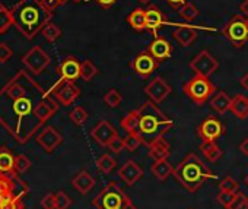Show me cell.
<instances>
[{
    "mask_svg": "<svg viewBox=\"0 0 248 209\" xmlns=\"http://www.w3.org/2000/svg\"><path fill=\"white\" fill-rule=\"evenodd\" d=\"M46 96L43 88L25 70H19L0 91V123L25 144L41 126L34 112Z\"/></svg>",
    "mask_w": 248,
    "mask_h": 209,
    "instance_id": "obj_1",
    "label": "cell"
},
{
    "mask_svg": "<svg viewBox=\"0 0 248 209\" xmlns=\"http://www.w3.org/2000/svg\"><path fill=\"white\" fill-rule=\"evenodd\" d=\"M14 27L28 40L43 31V28L51 22L53 11L48 9L43 0H19L11 9Z\"/></svg>",
    "mask_w": 248,
    "mask_h": 209,
    "instance_id": "obj_2",
    "label": "cell"
},
{
    "mask_svg": "<svg viewBox=\"0 0 248 209\" xmlns=\"http://www.w3.org/2000/svg\"><path fill=\"white\" fill-rule=\"evenodd\" d=\"M139 135L148 148L158 139L164 138V135L174 126V122L158 109L154 101H146L139 109Z\"/></svg>",
    "mask_w": 248,
    "mask_h": 209,
    "instance_id": "obj_3",
    "label": "cell"
},
{
    "mask_svg": "<svg viewBox=\"0 0 248 209\" xmlns=\"http://www.w3.org/2000/svg\"><path fill=\"white\" fill-rule=\"evenodd\" d=\"M172 176L181 183V186L190 192H197L206 180L216 178V176L207 168V165L194 154H188L175 168Z\"/></svg>",
    "mask_w": 248,
    "mask_h": 209,
    "instance_id": "obj_4",
    "label": "cell"
},
{
    "mask_svg": "<svg viewBox=\"0 0 248 209\" xmlns=\"http://www.w3.org/2000/svg\"><path fill=\"white\" fill-rule=\"evenodd\" d=\"M184 94L197 106H203V104L212 98V95L216 92V86L212 83V80L206 76L194 75L188 82L183 86Z\"/></svg>",
    "mask_w": 248,
    "mask_h": 209,
    "instance_id": "obj_5",
    "label": "cell"
},
{
    "mask_svg": "<svg viewBox=\"0 0 248 209\" xmlns=\"http://www.w3.org/2000/svg\"><path fill=\"white\" fill-rule=\"evenodd\" d=\"M129 202H132L129 196L120 189V186L115 181H111L93 199L92 205L96 209H121Z\"/></svg>",
    "mask_w": 248,
    "mask_h": 209,
    "instance_id": "obj_6",
    "label": "cell"
},
{
    "mask_svg": "<svg viewBox=\"0 0 248 209\" xmlns=\"http://www.w3.org/2000/svg\"><path fill=\"white\" fill-rule=\"evenodd\" d=\"M223 35L238 48L248 41V19L242 15L233 16L222 30Z\"/></svg>",
    "mask_w": 248,
    "mask_h": 209,
    "instance_id": "obj_7",
    "label": "cell"
},
{
    "mask_svg": "<svg viewBox=\"0 0 248 209\" xmlns=\"http://www.w3.org/2000/svg\"><path fill=\"white\" fill-rule=\"evenodd\" d=\"M22 63L31 73L40 75L50 64V56L40 46H35L31 50H28L27 54L22 57Z\"/></svg>",
    "mask_w": 248,
    "mask_h": 209,
    "instance_id": "obj_8",
    "label": "cell"
},
{
    "mask_svg": "<svg viewBox=\"0 0 248 209\" xmlns=\"http://www.w3.org/2000/svg\"><path fill=\"white\" fill-rule=\"evenodd\" d=\"M219 67V63L217 60L207 51V50H203L200 51L191 62H190V69L196 73V75H200V76H206L209 78L212 73H215Z\"/></svg>",
    "mask_w": 248,
    "mask_h": 209,
    "instance_id": "obj_9",
    "label": "cell"
},
{
    "mask_svg": "<svg viewBox=\"0 0 248 209\" xmlns=\"http://www.w3.org/2000/svg\"><path fill=\"white\" fill-rule=\"evenodd\" d=\"M158 66H159V62L151 54L149 50H146V51L138 54V56L132 60V63H130V67L133 69V72H135L138 76H140V78H148V76H151V75L158 69Z\"/></svg>",
    "mask_w": 248,
    "mask_h": 209,
    "instance_id": "obj_10",
    "label": "cell"
},
{
    "mask_svg": "<svg viewBox=\"0 0 248 209\" xmlns=\"http://www.w3.org/2000/svg\"><path fill=\"white\" fill-rule=\"evenodd\" d=\"M54 95L62 106H70L80 95V89L73 82L60 79L57 86L54 88Z\"/></svg>",
    "mask_w": 248,
    "mask_h": 209,
    "instance_id": "obj_11",
    "label": "cell"
},
{
    "mask_svg": "<svg viewBox=\"0 0 248 209\" xmlns=\"http://www.w3.org/2000/svg\"><path fill=\"white\" fill-rule=\"evenodd\" d=\"M223 133H225V129H223L222 123L216 117H213V116L207 117L197 128V135L200 136L202 141H216Z\"/></svg>",
    "mask_w": 248,
    "mask_h": 209,
    "instance_id": "obj_12",
    "label": "cell"
},
{
    "mask_svg": "<svg viewBox=\"0 0 248 209\" xmlns=\"http://www.w3.org/2000/svg\"><path fill=\"white\" fill-rule=\"evenodd\" d=\"M145 94L151 98V101H154L155 104H159L171 94V86L167 80L156 76L154 80H151L145 86Z\"/></svg>",
    "mask_w": 248,
    "mask_h": 209,
    "instance_id": "obj_13",
    "label": "cell"
},
{
    "mask_svg": "<svg viewBox=\"0 0 248 209\" xmlns=\"http://www.w3.org/2000/svg\"><path fill=\"white\" fill-rule=\"evenodd\" d=\"M117 135H118V133H117L115 128H114L109 122H107V120H101V122L91 130L92 139H93L98 145H101V146H108V145L111 144V141H112Z\"/></svg>",
    "mask_w": 248,
    "mask_h": 209,
    "instance_id": "obj_14",
    "label": "cell"
},
{
    "mask_svg": "<svg viewBox=\"0 0 248 209\" xmlns=\"http://www.w3.org/2000/svg\"><path fill=\"white\" fill-rule=\"evenodd\" d=\"M57 73L60 75V79L62 80L75 82L76 79L80 78V62L76 57H73V56H67L59 64Z\"/></svg>",
    "mask_w": 248,
    "mask_h": 209,
    "instance_id": "obj_15",
    "label": "cell"
},
{
    "mask_svg": "<svg viewBox=\"0 0 248 209\" xmlns=\"http://www.w3.org/2000/svg\"><path fill=\"white\" fill-rule=\"evenodd\" d=\"M37 142L38 145L46 151V152H53L62 142H63V136L51 126L46 128L38 136H37Z\"/></svg>",
    "mask_w": 248,
    "mask_h": 209,
    "instance_id": "obj_16",
    "label": "cell"
},
{
    "mask_svg": "<svg viewBox=\"0 0 248 209\" xmlns=\"http://www.w3.org/2000/svg\"><path fill=\"white\" fill-rule=\"evenodd\" d=\"M118 176L120 178L129 184V186H133L142 176H143V170L139 167L138 162L135 161H127L126 164H124L120 170H118Z\"/></svg>",
    "mask_w": 248,
    "mask_h": 209,
    "instance_id": "obj_17",
    "label": "cell"
},
{
    "mask_svg": "<svg viewBox=\"0 0 248 209\" xmlns=\"http://www.w3.org/2000/svg\"><path fill=\"white\" fill-rule=\"evenodd\" d=\"M151 54L158 60V62H162V60H167V59H171L172 56V48H171V44L162 38V37H155V40L151 43L149 48Z\"/></svg>",
    "mask_w": 248,
    "mask_h": 209,
    "instance_id": "obj_18",
    "label": "cell"
},
{
    "mask_svg": "<svg viewBox=\"0 0 248 209\" xmlns=\"http://www.w3.org/2000/svg\"><path fill=\"white\" fill-rule=\"evenodd\" d=\"M57 109H59V106H57V102L54 101V99H51L48 95L38 104V106L35 107V112H34V114H35V117H37V120L43 125L46 120H48L56 112H57Z\"/></svg>",
    "mask_w": 248,
    "mask_h": 209,
    "instance_id": "obj_19",
    "label": "cell"
},
{
    "mask_svg": "<svg viewBox=\"0 0 248 209\" xmlns=\"http://www.w3.org/2000/svg\"><path fill=\"white\" fill-rule=\"evenodd\" d=\"M165 16L162 11L156 6H149L146 9V28L154 32L155 37H158V30L164 25Z\"/></svg>",
    "mask_w": 248,
    "mask_h": 209,
    "instance_id": "obj_20",
    "label": "cell"
},
{
    "mask_svg": "<svg viewBox=\"0 0 248 209\" xmlns=\"http://www.w3.org/2000/svg\"><path fill=\"white\" fill-rule=\"evenodd\" d=\"M172 37L181 47H188L194 43L197 37V31L190 25H180L174 30Z\"/></svg>",
    "mask_w": 248,
    "mask_h": 209,
    "instance_id": "obj_21",
    "label": "cell"
},
{
    "mask_svg": "<svg viewBox=\"0 0 248 209\" xmlns=\"http://www.w3.org/2000/svg\"><path fill=\"white\" fill-rule=\"evenodd\" d=\"M95 183H96L95 178H93L86 170L78 173V174L73 177V180H72V186H73L79 193H82V194L89 193V192L95 187Z\"/></svg>",
    "mask_w": 248,
    "mask_h": 209,
    "instance_id": "obj_22",
    "label": "cell"
},
{
    "mask_svg": "<svg viewBox=\"0 0 248 209\" xmlns=\"http://www.w3.org/2000/svg\"><path fill=\"white\" fill-rule=\"evenodd\" d=\"M231 113L238 117L239 120H244L248 117V96L242 95V94H238L235 95V98H232V102H231Z\"/></svg>",
    "mask_w": 248,
    "mask_h": 209,
    "instance_id": "obj_23",
    "label": "cell"
},
{
    "mask_svg": "<svg viewBox=\"0 0 248 209\" xmlns=\"http://www.w3.org/2000/svg\"><path fill=\"white\" fill-rule=\"evenodd\" d=\"M170 155H171V148H170V144L164 138L158 139L149 146V157L155 161L168 160Z\"/></svg>",
    "mask_w": 248,
    "mask_h": 209,
    "instance_id": "obj_24",
    "label": "cell"
},
{
    "mask_svg": "<svg viewBox=\"0 0 248 209\" xmlns=\"http://www.w3.org/2000/svg\"><path fill=\"white\" fill-rule=\"evenodd\" d=\"M231 102H232V98H231L226 92L220 91V92H216V94L212 96V99H210V106H212V109H213L216 113L225 114V113L231 109Z\"/></svg>",
    "mask_w": 248,
    "mask_h": 209,
    "instance_id": "obj_25",
    "label": "cell"
},
{
    "mask_svg": "<svg viewBox=\"0 0 248 209\" xmlns=\"http://www.w3.org/2000/svg\"><path fill=\"white\" fill-rule=\"evenodd\" d=\"M200 151L204 155V158L210 162H216L222 158V149L216 145L215 141H203L200 144Z\"/></svg>",
    "mask_w": 248,
    "mask_h": 209,
    "instance_id": "obj_26",
    "label": "cell"
},
{
    "mask_svg": "<svg viewBox=\"0 0 248 209\" xmlns=\"http://www.w3.org/2000/svg\"><path fill=\"white\" fill-rule=\"evenodd\" d=\"M151 173L161 181H165L172 173H174V167L170 164L168 160H159L155 161L154 165L151 167Z\"/></svg>",
    "mask_w": 248,
    "mask_h": 209,
    "instance_id": "obj_27",
    "label": "cell"
},
{
    "mask_svg": "<svg viewBox=\"0 0 248 209\" xmlns=\"http://www.w3.org/2000/svg\"><path fill=\"white\" fill-rule=\"evenodd\" d=\"M139 125H140V117H139V109L129 113L126 117L121 120V128L124 129L127 135L132 133H139Z\"/></svg>",
    "mask_w": 248,
    "mask_h": 209,
    "instance_id": "obj_28",
    "label": "cell"
},
{
    "mask_svg": "<svg viewBox=\"0 0 248 209\" xmlns=\"http://www.w3.org/2000/svg\"><path fill=\"white\" fill-rule=\"evenodd\" d=\"M127 22L129 25L136 30V31H143L146 30V11L142 8L135 9L129 16H127Z\"/></svg>",
    "mask_w": 248,
    "mask_h": 209,
    "instance_id": "obj_29",
    "label": "cell"
},
{
    "mask_svg": "<svg viewBox=\"0 0 248 209\" xmlns=\"http://www.w3.org/2000/svg\"><path fill=\"white\" fill-rule=\"evenodd\" d=\"M115 160L111 157V155H108V154H104V155H101L99 158H98V161H96V167H98V170L101 171V173H104V174H108V173H111L114 168H115Z\"/></svg>",
    "mask_w": 248,
    "mask_h": 209,
    "instance_id": "obj_30",
    "label": "cell"
},
{
    "mask_svg": "<svg viewBox=\"0 0 248 209\" xmlns=\"http://www.w3.org/2000/svg\"><path fill=\"white\" fill-rule=\"evenodd\" d=\"M98 73V67L91 60H83L80 63V78L86 82H89L95 75Z\"/></svg>",
    "mask_w": 248,
    "mask_h": 209,
    "instance_id": "obj_31",
    "label": "cell"
},
{
    "mask_svg": "<svg viewBox=\"0 0 248 209\" xmlns=\"http://www.w3.org/2000/svg\"><path fill=\"white\" fill-rule=\"evenodd\" d=\"M12 25H14V22H12L11 11H8L2 3H0V35L6 32Z\"/></svg>",
    "mask_w": 248,
    "mask_h": 209,
    "instance_id": "obj_32",
    "label": "cell"
},
{
    "mask_svg": "<svg viewBox=\"0 0 248 209\" xmlns=\"http://www.w3.org/2000/svg\"><path fill=\"white\" fill-rule=\"evenodd\" d=\"M41 32H43L44 38H46L48 43H54V41L59 40L60 35H62V30H60L56 24H53V22H48V24L43 28Z\"/></svg>",
    "mask_w": 248,
    "mask_h": 209,
    "instance_id": "obj_33",
    "label": "cell"
},
{
    "mask_svg": "<svg viewBox=\"0 0 248 209\" xmlns=\"http://www.w3.org/2000/svg\"><path fill=\"white\" fill-rule=\"evenodd\" d=\"M121 101H123V95H121L117 89H114V88H111V89L104 95V102L107 104L108 107H111V109L118 107L120 104H121Z\"/></svg>",
    "mask_w": 248,
    "mask_h": 209,
    "instance_id": "obj_34",
    "label": "cell"
},
{
    "mask_svg": "<svg viewBox=\"0 0 248 209\" xmlns=\"http://www.w3.org/2000/svg\"><path fill=\"white\" fill-rule=\"evenodd\" d=\"M178 11H180L181 18H183V19H186V21H188V22L194 21V19L199 16V9H197L191 2H187V3H186V5H183Z\"/></svg>",
    "mask_w": 248,
    "mask_h": 209,
    "instance_id": "obj_35",
    "label": "cell"
},
{
    "mask_svg": "<svg viewBox=\"0 0 248 209\" xmlns=\"http://www.w3.org/2000/svg\"><path fill=\"white\" fill-rule=\"evenodd\" d=\"M14 162H15V157L9 151L6 149L0 151V171L14 170Z\"/></svg>",
    "mask_w": 248,
    "mask_h": 209,
    "instance_id": "obj_36",
    "label": "cell"
},
{
    "mask_svg": "<svg viewBox=\"0 0 248 209\" xmlns=\"http://www.w3.org/2000/svg\"><path fill=\"white\" fill-rule=\"evenodd\" d=\"M70 120L76 125V126H82L86 120H88V113L83 107H75L70 114H69Z\"/></svg>",
    "mask_w": 248,
    "mask_h": 209,
    "instance_id": "obj_37",
    "label": "cell"
},
{
    "mask_svg": "<svg viewBox=\"0 0 248 209\" xmlns=\"http://www.w3.org/2000/svg\"><path fill=\"white\" fill-rule=\"evenodd\" d=\"M124 144H126L127 151L133 152L143 144V141H142V136L139 133H132V135H127V138L124 139Z\"/></svg>",
    "mask_w": 248,
    "mask_h": 209,
    "instance_id": "obj_38",
    "label": "cell"
},
{
    "mask_svg": "<svg viewBox=\"0 0 248 209\" xmlns=\"http://www.w3.org/2000/svg\"><path fill=\"white\" fill-rule=\"evenodd\" d=\"M236 199V193H231V192H219V194L216 196V200L226 209L231 208V205L233 203V200Z\"/></svg>",
    "mask_w": 248,
    "mask_h": 209,
    "instance_id": "obj_39",
    "label": "cell"
},
{
    "mask_svg": "<svg viewBox=\"0 0 248 209\" xmlns=\"http://www.w3.org/2000/svg\"><path fill=\"white\" fill-rule=\"evenodd\" d=\"M30 167H31V161L25 155H16L15 157L14 170L16 173H25L27 170H30Z\"/></svg>",
    "mask_w": 248,
    "mask_h": 209,
    "instance_id": "obj_40",
    "label": "cell"
},
{
    "mask_svg": "<svg viewBox=\"0 0 248 209\" xmlns=\"http://www.w3.org/2000/svg\"><path fill=\"white\" fill-rule=\"evenodd\" d=\"M238 183L232 177H225L219 181V189L222 192H231V193H238Z\"/></svg>",
    "mask_w": 248,
    "mask_h": 209,
    "instance_id": "obj_41",
    "label": "cell"
},
{
    "mask_svg": "<svg viewBox=\"0 0 248 209\" xmlns=\"http://www.w3.org/2000/svg\"><path fill=\"white\" fill-rule=\"evenodd\" d=\"M72 205V199L64 192L56 193V209H67Z\"/></svg>",
    "mask_w": 248,
    "mask_h": 209,
    "instance_id": "obj_42",
    "label": "cell"
},
{
    "mask_svg": "<svg viewBox=\"0 0 248 209\" xmlns=\"http://www.w3.org/2000/svg\"><path fill=\"white\" fill-rule=\"evenodd\" d=\"M229 209H248V197L244 193H236V199Z\"/></svg>",
    "mask_w": 248,
    "mask_h": 209,
    "instance_id": "obj_43",
    "label": "cell"
},
{
    "mask_svg": "<svg viewBox=\"0 0 248 209\" xmlns=\"http://www.w3.org/2000/svg\"><path fill=\"white\" fill-rule=\"evenodd\" d=\"M108 148L112 151V152H115V154H120L124 148H126V144H124V139L123 138H120L118 135L111 141V144L108 145Z\"/></svg>",
    "mask_w": 248,
    "mask_h": 209,
    "instance_id": "obj_44",
    "label": "cell"
},
{
    "mask_svg": "<svg viewBox=\"0 0 248 209\" xmlns=\"http://www.w3.org/2000/svg\"><path fill=\"white\" fill-rule=\"evenodd\" d=\"M14 51L6 43H0V63H6L12 57Z\"/></svg>",
    "mask_w": 248,
    "mask_h": 209,
    "instance_id": "obj_45",
    "label": "cell"
},
{
    "mask_svg": "<svg viewBox=\"0 0 248 209\" xmlns=\"http://www.w3.org/2000/svg\"><path fill=\"white\" fill-rule=\"evenodd\" d=\"M41 206L44 209H56V194L53 193L46 194L41 200Z\"/></svg>",
    "mask_w": 248,
    "mask_h": 209,
    "instance_id": "obj_46",
    "label": "cell"
},
{
    "mask_svg": "<svg viewBox=\"0 0 248 209\" xmlns=\"http://www.w3.org/2000/svg\"><path fill=\"white\" fill-rule=\"evenodd\" d=\"M43 2H44V5H46L48 9L54 11L56 8H59V6L64 5L66 2H69V0H43Z\"/></svg>",
    "mask_w": 248,
    "mask_h": 209,
    "instance_id": "obj_47",
    "label": "cell"
},
{
    "mask_svg": "<svg viewBox=\"0 0 248 209\" xmlns=\"http://www.w3.org/2000/svg\"><path fill=\"white\" fill-rule=\"evenodd\" d=\"M93 2H96L99 6H102L104 9H109V8H112L118 0H93Z\"/></svg>",
    "mask_w": 248,
    "mask_h": 209,
    "instance_id": "obj_48",
    "label": "cell"
},
{
    "mask_svg": "<svg viewBox=\"0 0 248 209\" xmlns=\"http://www.w3.org/2000/svg\"><path fill=\"white\" fill-rule=\"evenodd\" d=\"M165 2H167L172 9H180L183 5L187 3V0H165Z\"/></svg>",
    "mask_w": 248,
    "mask_h": 209,
    "instance_id": "obj_49",
    "label": "cell"
},
{
    "mask_svg": "<svg viewBox=\"0 0 248 209\" xmlns=\"http://www.w3.org/2000/svg\"><path fill=\"white\" fill-rule=\"evenodd\" d=\"M239 12H241V15H242V16H245V18L248 19V0H244V2L241 3V6H239Z\"/></svg>",
    "mask_w": 248,
    "mask_h": 209,
    "instance_id": "obj_50",
    "label": "cell"
},
{
    "mask_svg": "<svg viewBox=\"0 0 248 209\" xmlns=\"http://www.w3.org/2000/svg\"><path fill=\"white\" fill-rule=\"evenodd\" d=\"M239 151H241L245 157H248V138H247V139H244V141L241 142V145H239Z\"/></svg>",
    "mask_w": 248,
    "mask_h": 209,
    "instance_id": "obj_51",
    "label": "cell"
},
{
    "mask_svg": "<svg viewBox=\"0 0 248 209\" xmlns=\"http://www.w3.org/2000/svg\"><path fill=\"white\" fill-rule=\"evenodd\" d=\"M239 83H241V86L245 89V91H248V72L241 78V80H239Z\"/></svg>",
    "mask_w": 248,
    "mask_h": 209,
    "instance_id": "obj_52",
    "label": "cell"
},
{
    "mask_svg": "<svg viewBox=\"0 0 248 209\" xmlns=\"http://www.w3.org/2000/svg\"><path fill=\"white\" fill-rule=\"evenodd\" d=\"M0 209H15V205L12 200H6L2 203V206H0Z\"/></svg>",
    "mask_w": 248,
    "mask_h": 209,
    "instance_id": "obj_53",
    "label": "cell"
},
{
    "mask_svg": "<svg viewBox=\"0 0 248 209\" xmlns=\"http://www.w3.org/2000/svg\"><path fill=\"white\" fill-rule=\"evenodd\" d=\"M121 209H138L135 205H133V202H129V203H126V205H124Z\"/></svg>",
    "mask_w": 248,
    "mask_h": 209,
    "instance_id": "obj_54",
    "label": "cell"
},
{
    "mask_svg": "<svg viewBox=\"0 0 248 209\" xmlns=\"http://www.w3.org/2000/svg\"><path fill=\"white\" fill-rule=\"evenodd\" d=\"M139 2H140V3H143V5H148V3L151 2V0H139Z\"/></svg>",
    "mask_w": 248,
    "mask_h": 209,
    "instance_id": "obj_55",
    "label": "cell"
},
{
    "mask_svg": "<svg viewBox=\"0 0 248 209\" xmlns=\"http://www.w3.org/2000/svg\"><path fill=\"white\" fill-rule=\"evenodd\" d=\"M75 3H80V2H83V0H73Z\"/></svg>",
    "mask_w": 248,
    "mask_h": 209,
    "instance_id": "obj_56",
    "label": "cell"
},
{
    "mask_svg": "<svg viewBox=\"0 0 248 209\" xmlns=\"http://www.w3.org/2000/svg\"><path fill=\"white\" fill-rule=\"evenodd\" d=\"M245 183L248 184V176H247V178H245Z\"/></svg>",
    "mask_w": 248,
    "mask_h": 209,
    "instance_id": "obj_57",
    "label": "cell"
}]
</instances>
